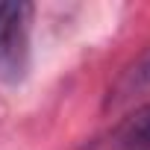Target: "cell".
<instances>
[{"label":"cell","instance_id":"7a4b0ae2","mask_svg":"<svg viewBox=\"0 0 150 150\" xmlns=\"http://www.w3.org/2000/svg\"><path fill=\"white\" fill-rule=\"evenodd\" d=\"M83 150H150V103L91 138Z\"/></svg>","mask_w":150,"mask_h":150},{"label":"cell","instance_id":"6da1fadb","mask_svg":"<svg viewBox=\"0 0 150 150\" xmlns=\"http://www.w3.org/2000/svg\"><path fill=\"white\" fill-rule=\"evenodd\" d=\"M30 3H0V83L18 86L30 71Z\"/></svg>","mask_w":150,"mask_h":150}]
</instances>
